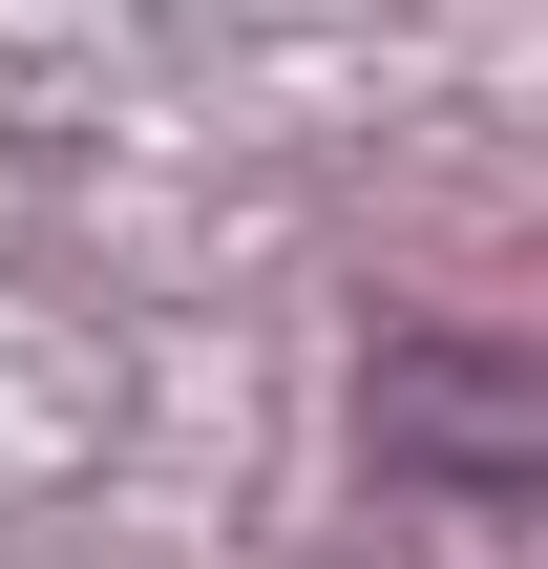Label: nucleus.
<instances>
[{"mask_svg": "<svg viewBox=\"0 0 548 569\" xmlns=\"http://www.w3.org/2000/svg\"><path fill=\"white\" fill-rule=\"evenodd\" d=\"M359 422H380V465L401 486H548V359L528 338H380L359 359Z\"/></svg>", "mask_w": 548, "mask_h": 569, "instance_id": "obj_1", "label": "nucleus"}]
</instances>
